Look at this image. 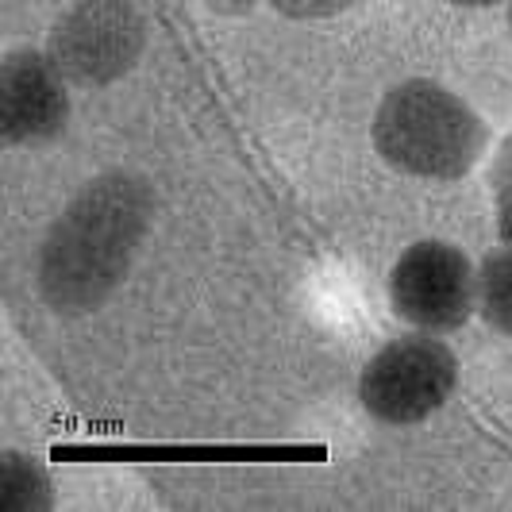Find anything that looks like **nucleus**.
<instances>
[{"label":"nucleus","mask_w":512,"mask_h":512,"mask_svg":"<svg viewBox=\"0 0 512 512\" xmlns=\"http://www.w3.org/2000/svg\"><path fill=\"white\" fill-rule=\"evenodd\" d=\"M147 47V24L128 0H81L51 31L47 54L58 74L81 89L128 77Z\"/></svg>","instance_id":"obj_4"},{"label":"nucleus","mask_w":512,"mask_h":512,"mask_svg":"<svg viewBox=\"0 0 512 512\" xmlns=\"http://www.w3.org/2000/svg\"><path fill=\"white\" fill-rule=\"evenodd\" d=\"M509 31H512V0H509Z\"/></svg>","instance_id":"obj_13"},{"label":"nucleus","mask_w":512,"mask_h":512,"mask_svg":"<svg viewBox=\"0 0 512 512\" xmlns=\"http://www.w3.org/2000/svg\"><path fill=\"white\" fill-rule=\"evenodd\" d=\"M489 193L497 208V231L512 247V135L493 154V170H489Z\"/></svg>","instance_id":"obj_9"},{"label":"nucleus","mask_w":512,"mask_h":512,"mask_svg":"<svg viewBox=\"0 0 512 512\" xmlns=\"http://www.w3.org/2000/svg\"><path fill=\"white\" fill-rule=\"evenodd\" d=\"M455 385L459 359L443 339L401 335L362 366L359 401L382 424H420L451 401Z\"/></svg>","instance_id":"obj_3"},{"label":"nucleus","mask_w":512,"mask_h":512,"mask_svg":"<svg viewBox=\"0 0 512 512\" xmlns=\"http://www.w3.org/2000/svg\"><path fill=\"white\" fill-rule=\"evenodd\" d=\"M374 151L401 174L455 181L489 147V131L470 104L428 77H409L385 93L374 112Z\"/></svg>","instance_id":"obj_2"},{"label":"nucleus","mask_w":512,"mask_h":512,"mask_svg":"<svg viewBox=\"0 0 512 512\" xmlns=\"http://www.w3.org/2000/svg\"><path fill=\"white\" fill-rule=\"evenodd\" d=\"M362 0H274V8L289 20H328L339 12H351Z\"/></svg>","instance_id":"obj_10"},{"label":"nucleus","mask_w":512,"mask_h":512,"mask_svg":"<svg viewBox=\"0 0 512 512\" xmlns=\"http://www.w3.org/2000/svg\"><path fill=\"white\" fill-rule=\"evenodd\" d=\"M205 4L216 16H243V12L255 8V0H205Z\"/></svg>","instance_id":"obj_11"},{"label":"nucleus","mask_w":512,"mask_h":512,"mask_svg":"<svg viewBox=\"0 0 512 512\" xmlns=\"http://www.w3.org/2000/svg\"><path fill=\"white\" fill-rule=\"evenodd\" d=\"M478 305V274L459 247L420 239L389 270V308L420 332H459Z\"/></svg>","instance_id":"obj_5"},{"label":"nucleus","mask_w":512,"mask_h":512,"mask_svg":"<svg viewBox=\"0 0 512 512\" xmlns=\"http://www.w3.org/2000/svg\"><path fill=\"white\" fill-rule=\"evenodd\" d=\"M447 4H462V8H489V4H501V0H447Z\"/></svg>","instance_id":"obj_12"},{"label":"nucleus","mask_w":512,"mask_h":512,"mask_svg":"<svg viewBox=\"0 0 512 512\" xmlns=\"http://www.w3.org/2000/svg\"><path fill=\"white\" fill-rule=\"evenodd\" d=\"M478 312L493 332L512 339V247H497L478 266Z\"/></svg>","instance_id":"obj_8"},{"label":"nucleus","mask_w":512,"mask_h":512,"mask_svg":"<svg viewBox=\"0 0 512 512\" xmlns=\"http://www.w3.org/2000/svg\"><path fill=\"white\" fill-rule=\"evenodd\" d=\"M70 124L66 77L51 54L12 51L0 62V139L8 147L54 143Z\"/></svg>","instance_id":"obj_6"},{"label":"nucleus","mask_w":512,"mask_h":512,"mask_svg":"<svg viewBox=\"0 0 512 512\" xmlns=\"http://www.w3.org/2000/svg\"><path fill=\"white\" fill-rule=\"evenodd\" d=\"M154 216L147 181L112 170L89 181L54 220L39 251V293L58 316L101 308L128 278Z\"/></svg>","instance_id":"obj_1"},{"label":"nucleus","mask_w":512,"mask_h":512,"mask_svg":"<svg viewBox=\"0 0 512 512\" xmlns=\"http://www.w3.org/2000/svg\"><path fill=\"white\" fill-rule=\"evenodd\" d=\"M0 509L4 512H47L54 509V482L43 462L20 451L0 455Z\"/></svg>","instance_id":"obj_7"}]
</instances>
